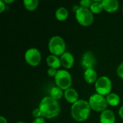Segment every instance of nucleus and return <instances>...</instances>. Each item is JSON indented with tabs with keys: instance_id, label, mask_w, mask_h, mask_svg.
I'll list each match as a JSON object with an SVG mask.
<instances>
[{
	"instance_id": "obj_1",
	"label": "nucleus",
	"mask_w": 123,
	"mask_h": 123,
	"mask_svg": "<svg viewBox=\"0 0 123 123\" xmlns=\"http://www.w3.org/2000/svg\"><path fill=\"white\" fill-rule=\"evenodd\" d=\"M38 108L43 117L46 119L54 118L58 116L61 112V106L58 102L50 96L44 97L40 101Z\"/></svg>"
},
{
	"instance_id": "obj_2",
	"label": "nucleus",
	"mask_w": 123,
	"mask_h": 123,
	"mask_svg": "<svg viewBox=\"0 0 123 123\" xmlns=\"http://www.w3.org/2000/svg\"><path fill=\"white\" fill-rule=\"evenodd\" d=\"M92 108L89 102L79 99L73 104L71 108V114L72 117L77 122H84L86 120L91 113Z\"/></svg>"
},
{
	"instance_id": "obj_3",
	"label": "nucleus",
	"mask_w": 123,
	"mask_h": 123,
	"mask_svg": "<svg viewBox=\"0 0 123 123\" xmlns=\"http://www.w3.org/2000/svg\"><path fill=\"white\" fill-rule=\"evenodd\" d=\"M48 49L52 55L61 56L66 52V43L61 37L53 36L49 40Z\"/></svg>"
},
{
	"instance_id": "obj_4",
	"label": "nucleus",
	"mask_w": 123,
	"mask_h": 123,
	"mask_svg": "<svg viewBox=\"0 0 123 123\" xmlns=\"http://www.w3.org/2000/svg\"><path fill=\"white\" fill-rule=\"evenodd\" d=\"M55 82L57 86L62 90H67L71 88L72 84V77L71 74L64 69L58 70L57 74L55 76Z\"/></svg>"
},
{
	"instance_id": "obj_5",
	"label": "nucleus",
	"mask_w": 123,
	"mask_h": 123,
	"mask_svg": "<svg viewBox=\"0 0 123 123\" xmlns=\"http://www.w3.org/2000/svg\"><path fill=\"white\" fill-rule=\"evenodd\" d=\"M89 104L92 110L98 112H102L106 110L108 107V103L106 97L99 94H92L89 99Z\"/></svg>"
},
{
	"instance_id": "obj_6",
	"label": "nucleus",
	"mask_w": 123,
	"mask_h": 123,
	"mask_svg": "<svg viewBox=\"0 0 123 123\" xmlns=\"http://www.w3.org/2000/svg\"><path fill=\"white\" fill-rule=\"evenodd\" d=\"M76 19L81 25L87 27L93 23L94 14L89 9L80 6L79 9L76 12Z\"/></svg>"
},
{
	"instance_id": "obj_7",
	"label": "nucleus",
	"mask_w": 123,
	"mask_h": 123,
	"mask_svg": "<svg viewBox=\"0 0 123 123\" xmlns=\"http://www.w3.org/2000/svg\"><path fill=\"white\" fill-rule=\"evenodd\" d=\"M112 87V84L111 79L105 76L98 78L95 83V90L97 93L104 97L111 93Z\"/></svg>"
},
{
	"instance_id": "obj_8",
	"label": "nucleus",
	"mask_w": 123,
	"mask_h": 123,
	"mask_svg": "<svg viewBox=\"0 0 123 123\" xmlns=\"http://www.w3.org/2000/svg\"><path fill=\"white\" fill-rule=\"evenodd\" d=\"M25 58L29 65L32 66H37L40 63L41 53L37 48H32L27 50L25 54Z\"/></svg>"
},
{
	"instance_id": "obj_9",
	"label": "nucleus",
	"mask_w": 123,
	"mask_h": 123,
	"mask_svg": "<svg viewBox=\"0 0 123 123\" xmlns=\"http://www.w3.org/2000/svg\"><path fill=\"white\" fill-rule=\"evenodd\" d=\"M95 64L96 58L94 54L92 51H86L81 57V65L82 68L85 70L89 68H94Z\"/></svg>"
},
{
	"instance_id": "obj_10",
	"label": "nucleus",
	"mask_w": 123,
	"mask_h": 123,
	"mask_svg": "<svg viewBox=\"0 0 123 123\" xmlns=\"http://www.w3.org/2000/svg\"><path fill=\"white\" fill-rule=\"evenodd\" d=\"M60 59L61 62V66L66 69L71 68L74 64V55L70 52H65L61 56Z\"/></svg>"
},
{
	"instance_id": "obj_11",
	"label": "nucleus",
	"mask_w": 123,
	"mask_h": 123,
	"mask_svg": "<svg viewBox=\"0 0 123 123\" xmlns=\"http://www.w3.org/2000/svg\"><path fill=\"white\" fill-rule=\"evenodd\" d=\"M104 9L110 13L115 12L119 9V1L117 0H102Z\"/></svg>"
},
{
	"instance_id": "obj_12",
	"label": "nucleus",
	"mask_w": 123,
	"mask_h": 123,
	"mask_svg": "<svg viewBox=\"0 0 123 123\" xmlns=\"http://www.w3.org/2000/svg\"><path fill=\"white\" fill-rule=\"evenodd\" d=\"M115 115L111 110H106L101 112L99 117L100 123H115Z\"/></svg>"
},
{
	"instance_id": "obj_13",
	"label": "nucleus",
	"mask_w": 123,
	"mask_h": 123,
	"mask_svg": "<svg viewBox=\"0 0 123 123\" xmlns=\"http://www.w3.org/2000/svg\"><path fill=\"white\" fill-rule=\"evenodd\" d=\"M64 97L68 103H71L72 105L79 100L77 91L73 88H70L64 92Z\"/></svg>"
},
{
	"instance_id": "obj_14",
	"label": "nucleus",
	"mask_w": 123,
	"mask_h": 123,
	"mask_svg": "<svg viewBox=\"0 0 123 123\" xmlns=\"http://www.w3.org/2000/svg\"><path fill=\"white\" fill-rule=\"evenodd\" d=\"M84 78L86 83L93 84L97 81V73L94 68H89L85 70L84 74Z\"/></svg>"
},
{
	"instance_id": "obj_15",
	"label": "nucleus",
	"mask_w": 123,
	"mask_h": 123,
	"mask_svg": "<svg viewBox=\"0 0 123 123\" xmlns=\"http://www.w3.org/2000/svg\"><path fill=\"white\" fill-rule=\"evenodd\" d=\"M46 62L48 63V66L50 68H55V69L59 68L61 66V59L58 56L52 55V54L48 56L46 59Z\"/></svg>"
},
{
	"instance_id": "obj_16",
	"label": "nucleus",
	"mask_w": 123,
	"mask_h": 123,
	"mask_svg": "<svg viewBox=\"0 0 123 123\" xmlns=\"http://www.w3.org/2000/svg\"><path fill=\"white\" fill-rule=\"evenodd\" d=\"M107 103L112 107H116L120 103V97L115 93H110L106 97Z\"/></svg>"
},
{
	"instance_id": "obj_17",
	"label": "nucleus",
	"mask_w": 123,
	"mask_h": 123,
	"mask_svg": "<svg viewBox=\"0 0 123 123\" xmlns=\"http://www.w3.org/2000/svg\"><path fill=\"white\" fill-rule=\"evenodd\" d=\"M89 9L93 14H99L104 9L102 0H94Z\"/></svg>"
},
{
	"instance_id": "obj_18",
	"label": "nucleus",
	"mask_w": 123,
	"mask_h": 123,
	"mask_svg": "<svg viewBox=\"0 0 123 123\" xmlns=\"http://www.w3.org/2000/svg\"><path fill=\"white\" fill-rule=\"evenodd\" d=\"M68 17V11L65 7H60L55 11V17L59 21H64Z\"/></svg>"
},
{
	"instance_id": "obj_19",
	"label": "nucleus",
	"mask_w": 123,
	"mask_h": 123,
	"mask_svg": "<svg viewBox=\"0 0 123 123\" xmlns=\"http://www.w3.org/2000/svg\"><path fill=\"white\" fill-rule=\"evenodd\" d=\"M63 95H64L63 90H62L58 86H54L51 89L50 92V97L53 98L55 100H59L63 97Z\"/></svg>"
},
{
	"instance_id": "obj_20",
	"label": "nucleus",
	"mask_w": 123,
	"mask_h": 123,
	"mask_svg": "<svg viewBox=\"0 0 123 123\" xmlns=\"http://www.w3.org/2000/svg\"><path fill=\"white\" fill-rule=\"evenodd\" d=\"M23 4L26 9L28 11H33L37 7L39 1L38 0H25Z\"/></svg>"
},
{
	"instance_id": "obj_21",
	"label": "nucleus",
	"mask_w": 123,
	"mask_h": 123,
	"mask_svg": "<svg viewBox=\"0 0 123 123\" xmlns=\"http://www.w3.org/2000/svg\"><path fill=\"white\" fill-rule=\"evenodd\" d=\"M92 3H93V1L92 0H81L80 1V5L82 7L89 9L90 6H91V5L92 4Z\"/></svg>"
},
{
	"instance_id": "obj_22",
	"label": "nucleus",
	"mask_w": 123,
	"mask_h": 123,
	"mask_svg": "<svg viewBox=\"0 0 123 123\" xmlns=\"http://www.w3.org/2000/svg\"><path fill=\"white\" fill-rule=\"evenodd\" d=\"M32 117H35V119H36V118H39V117H43V116H42V114H41V112H40V110L39 108L35 109V110L32 111Z\"/></svg>"
},
{
	"instance_id": "obj_23",
	"label": "nucleus",
	"mask_w": 123,
	"mask_h": 123,
	"mask_svg": "<svg viewBox=\"0 0 123 123\" xmlns=\"http://www.w3.org/2000/svg\"><path fill=\"white\" fill-rule=\"evenodd\" d=\"M57 72H58V70L55 69V68H49L48 71H47V74L48 75L50 76V77H54L56 76L57 74Z\"/></svg>"
},
{
	"instance_id": "obj_24",
	"label": "nucleus",
	"mask_w": 123,
	"mask_h": 123,
	"mask_svg": "<svg viewBox=\"0 0 123 123\" xmlns=\"http://www.w3.org/2000/svg\"><path fill=\"white\" fill-rule=\"evenodd\" d=\"M117 72L118 76L123 79V63L119 65V66L117 68Z\"/></svg>"
},
{
	"instance_id": "obj_25",
	"label": "nucleus",
	"mask_w": 123,
	"mask_h": 123,
	"mask_svg": "<svg viewBox=\"0 0 123 123\" xmlns=\"http://www.w3.org/2000/svg\"><path fill=\"white\" fill-rule=\"evenodd\" d=\"M32 123H45V118L41 117H39V118H36L33 120Z\"/></svg>"
},
{
	"instance_id": "obj_26",
	"label": "nucleus",
	"mask_w": 123,
	"mask_h": 123,
	"mask_svg": "<svg viewBox=\"0 0 123 123\" xmlns=\"http://www.w3.org/2000/svg\"><path fill=\"white\" fill-rule=\"evenodd\" d=\"M5 9H6V4L3 0H1L0 1V12H3Z\"/></svg>"
},
{
	"instance_id": "obj_27",
	"label": "nucleus",
	"mask_w": 123,
	"mask_h": 123,
	"mask_svg": "<svg viewBox=\"0 0 123 123\" xmlns=\"http://www.w3.org/2000/svg\"><path fill=\"white\" fill-rule=\"evenodd\" d=\"M119 115H120V117L123 120V105L120 108V110H119Z\"/></svg>"
},
{
	"instance_id": "obj_28",
	"label": "nucleus",
	"mask_w": 123,
	"mask_h": 123,
	"mask_svg": "<svg viewBox=\"0 0 123 123\" xmlns=\"http://www.w3.org/2000/svg\"><path fill=\"white\" fill-rule=\"evenodd\" d=\"M0 123H7V120L4 117L1 116L0 117Z\"/></svg>"
},
{
	"instance_id": "obj_29",
	"label": "nucleus",
	"mask_w": 123,
	"mask_h": 123,
	"mask_svg": "<svg viewBox=\"0 0 123 123\" xmlns=\"http://www.w3.org/2000/svg\"><path fill=\"white\" fill-rule=\"evenodd\" d=\"M4 2L5 4H10V3L14 2V0H4Z\"/></svg>"
},
{
	"instance_id": "obj_30",
	"label": "nucleus",
	"mask_w": 123,
	"mask_h": 123,
	"mask_svg": "<svg viewBox=\"0 0 123 123\" xmlns=\"http://www.w3.org/2000/svg\"><path fill=\"white\" fill-rule=\"evenodd\" d=\"M24 123V122H17V123Z\"/></svg>"
},
{
	"instance_id": "obj_31",
	"label": "nucleus",
	"mask_w": 123,
	"mask_h": 123,
	"mask_svg": "<svg viewBox=\"0 0 123 123\" xmlns=\"http://www.w3.org/2000/svg\"></svg>"
}]
</instances>
